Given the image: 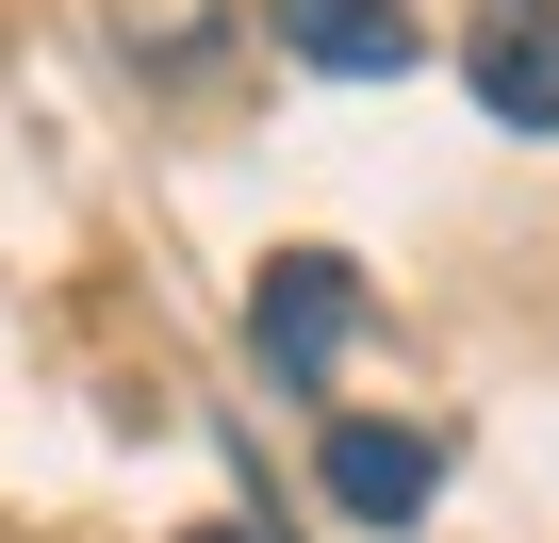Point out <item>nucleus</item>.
<instances>
[{
	"instance_id": "4",
	"label": "nucleus",
	"mask_w": 559,
	"mask_h": 543,
	"mask_svg": "<svg viewBox=\"0 0 559 543\" xmlns=\"http://www.w3.org/2000/svg\"><path fill=\"white\" fill-rule=\"evenodd\" d=\"M263 34L297 50L313 83H395L428 34H412V0H263Z\"/></svg>"
},
{
	"instance_id": "5",
	"label": "nucleus",
	"mask_w": 559,
	"mask_h": 543,
	"mask_svg": "<svg viewBox=\"0 0 559 543\" xmlns=\"http://www.w3.org/2000/svg\"><path fill=\"white\" fill-rule=\"evenodd\" d=\"M198 543H263V527H198Z\"/></svg>"
},
{
	"instance_id": "2",
	"label": "nucleus",
	"mask_w": 559,
	"mask_h": 543,
	"mask_svg": "<svg viewBox=\"0 0 559 543\" xmlns=\"http://www.w3.org/2000/svg\"><path fill=\"white\" fill-rule=\"evenodd\" d=\"M313 477H330V510H346V527H428L444 445H428V428H395V412H346V428L313 445Z\"/></svg>"
},
{
	"instance_id": "3",
	"label": "nucleus",
	"mask_w": 559,
	"mask_h": 543,
	"mask_svg": "<svg viewBox=\"0 0 559 543\" xmlns=\"http://www.w3.org/2000/svg\"><path fill=\"white\" fill-rule=\"evenodd\" d=\"M346 330H362V281H346L330 247H280V263H263V297H247V346H263L280 379H330Z\"/></svg>"
},
{
	"instance_id": "1",
	"label": "nucleus",
	"mask_w": 559,
	"mask_h": 543,
	"mask_svg": "<svg viewBox=\"0 0 559 543\" xmlns=\"http://www.w3.org/2000/svg\"><path fill=\"white\" fill-rule=\"evenodd\" d=\"M461 83L493 132L559 149V0H477V34H461Z\"/></svg>"
}]
</instances>
